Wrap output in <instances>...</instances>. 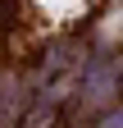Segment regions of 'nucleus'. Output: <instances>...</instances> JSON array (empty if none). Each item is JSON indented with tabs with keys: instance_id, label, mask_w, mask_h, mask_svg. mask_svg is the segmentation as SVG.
Listing matches in <instances>:
<instances>
[{
	"instance_id": "nucleus-1",
	"label": "nucleus",
	"mask_w": 123,
	"mask_h": 128,
	"mask_svg": "<svg viewBox=\"0 0 123 128\" xmlns=\"http://www.w3.org/2000/svg\"><path fill=\"white\" fill-rule=\"evenodd\" d=\"M41 5H46V9H55V14H68V9H78L82 0H41Z\"/></svg>"
}]
</instances>
